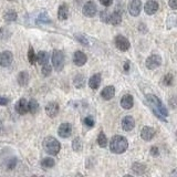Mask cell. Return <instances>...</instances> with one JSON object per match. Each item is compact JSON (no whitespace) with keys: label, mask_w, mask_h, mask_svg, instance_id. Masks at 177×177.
Instances as JSON below:
<instances>
[{"label":"cell","mask_w":177,"mask_h":177,"mask_svg":"<svg viewBox=\"0 0 177 177\" xmlns=\"http://www.w3.org/2000/svg\"><path fill=\"white\" fill-rule=\"evenodd\" d=\"M146 101L147 104L151 107V110L153 111V113L157 116L161 121L166 122V116H168V111L165 107V105L162 103L159 98L154 94H147L146 95Z\"/></svg>","instance_id":"6da1fadb"},{"label":"cell","mask_w":177,"mask_h":177,"mask_svg":"<svg viewBox=\"0 0 177 177\" xmlns=\"http://www.w3.org/2000/svg\"><path fill=\"white\" fill-rule=\"evenodd\" d=\"M129 147V142L122 135H115L111 138L110 142V151L114 154L124 153Z\"/></svg>","instance_id":"7a4b0ae2"},{"label":"cell","mask_w":177,"mask_h":177,"mask_svg":"<svg viewBox=\"0 0 177 177\" xmlns=\"http://www.w3.org/2000/svg\"><path fill=\"white\" fill-rule=\"evenodd\" d=\"M43 148L49 155L55 156L61 150V144L57 138L52 137V136H48L43 141Z\"/></svg>","instance_id":"3957f363"},{"label":"cell","mask_w":177,"mask_h":177,"mask_svg":"<svg viewBox=\"0 0 177 177\" xmlns=\"http://www.w3.org/2000/svg\"><path fill=\"white\" fill-rule=\"evenodd\" d=\"M52 64L55 71H61L64 67V54L60 50H54L52 53Z\"/></svg>","instance_id":"277c9868"},{"label":"cell","mask_w":177,"mask_h":177,"mask_svg":"<svg viewBox=\"0 0 177 177\" xmlns=\"http://www.w3.org/2000/svg\"><path fill=\"white\" fill-rule=\"evenodd\" d=\"M146 68L150 70H154L162 64V58L158 54H152L146 59Z\"/></svg>","instance_id":"5b68a950"},{"label":"cell","mask_w":177,"mask_h":177,"mask_svg":"<svg viewBox=\"0 0 177 177\" xmlns=\"http://www.w3.org/2000/svg\"><path fill=\"white\" fill-rule=\"evenodd\" d=\"M114 43L115 47L118 48V50H121V51H127L131 47L130 41L124 35H118L114 40Z\"/></svg>","instance_id":"8992f818"},{"label":"cell","mask_w":177,"mask_h":177,"mask_svg":"<svg viewBox=\"0 0 177 177\" xmlns=\"http://www.w3.org/2000/svg\"><path fill=\"white\" fill-rule=\"evenodd\" d=\"M83 15L87 17H94L96 15V11H98V8H96V4L93 2V1H87V4L83 6Z\"/></svg>","instance_id":"52a82bcc"},{"label":"cell","mask_w":177,"mask_h":177,"mask_svg":"<svg viewBox=\"0 0 177 177\" xmlns=\"http://www.w3.org/2000/svg\"><path fill=\"white\" fill-rule=\"evenodd\" d=\"M58 134L60 137L62 138H68L71 136L72 134V125L70 123H62L58 129Z\"/></svg>","instance_id":"ba28073f"},{"label":"cell","mask_w":177,"mask_h":177,"mask_svg":"<svg viewBox=\"0 0 177 177\" xmlns=\"http://www.w3.org/2000/svg\"><path fill=\"white\" fill-rule=\"evenodd\" d=\"M13 61V54L10 51H4L0 53V67H9Z\"/></svg>","instance_id":"9c48e42d"},{"label":"cell","mask_w":177,"mask_h":177,"mask_svg":"<svg viewBox=\"0 0 177 177\" xmlns=\"http://www.w3.org/2000/svg\"><path fill=\"white\" fill-rule=\"evenodd\" d=\"M142 10V2L141 0H132L129 4V12L133 17L140 16Z\"/></svg>","instance_id":"30bf717a"},{"label":"cell","mask_w":177,"mask_h":177,"mask_svg":"<svg viewBox=\"0 0 177 177\" xmlns=\"http://www.w3.org/2000/svg\"><path fill=\"white\" fill-rule=\"evenodd\" d=\"M60 106L57 102H50L48 103L46 106V113L49 118H55L59 113Z\"/></svg>","instance_id":"8fae6325"},{"label":"cell","mask_w":177,"mask_h":177,"mask_svg":"<svg viewBox=\"0 0 177 177\" xmlns=\"http://www.w3.org/2000/svg\"><path fill=\"white\" fill-rule=\"evenodd\" d=\"M155 134H156L155 129L151 127V126H144V127L142 129L141 137L143 138L144 141H151V140L155 136Z\"/></svg>","instance_id":"7c38bea8"},{"label":"cell","mask_w":177,"mask_h":177,"mask_svg":"<svg viewBox=\"0 0 177 177\" xmlns=\"http://www.w3.org/2000/svg\"><path fill=\"white\" fill-rule=\"evenodd\" d=\"M158 7L159 6H158L157 1H155V0H148L145 4V6H144V10H145L146 15L152 16V15H154L158 10Z\"/></svg>","instance_id":"4fadbf2b"},{"label":"cell","mask_w":177,"mask_h":177,"mask_svg":"<svg viewBox=\"0 0 177 177\" xmlns=\"http://www.w3.org/2000/svg\"><path fill=\"white\" fill-rule=\"evenodd\" d=\"M87 61V57L85 55V53H83L82 51H76L73 55V62L75 65L78 67H82L84 65Z\"/></svg>","instance_id":"5bb4252c"},{"label":"cell","mask_w":177,"mask_h":177,"mask_svg":"<svg viewBox=\"0 0 177 177\" xmlns=\"http://www.w3.org/2000/svg\"><path fill=\"white\" fill-rule=\"evenodd\" d=\"M135 127V121H134V118L130 115H127L125 118H123L122 120V129L126 132H129V131H132Z\"/></svg>","instance_id":"9a60e30c"},{"label":"cell","mask_w":177,"mask_h":177,"mask_svg":"<svg viewBox=\"0 0 177 177\" xmlns=\"http://www.w3.org/2000/svg\"><path fill=\"white\" fill-rule=\"evenodd\" d=\"M16 111L20 115H24L28 113V101L26 98H20L16 104Z\"/></svg>","instance_id":"2e32d148"},{"label":"cell","mask_w":177,"mask_h":177,"mask_svg":"<svg viewBox=\"0 0 177 177\" xmlns=\"http://www.w3.org/2000/svg\"><path fill=\"white\" fill-rule=\"evenodd\" d=\"M134 105V98L131 94H125L121 98V106L125 110H130Z\"/></svg>","instance_id":"e0dca14e"},{"label":"cell","mask_w":177,"mask_h":177,"mask_svg":"<svg viewBox=\"0 0 177 177\" xmlns=\"http://www.w3.org/2000/svg\"><path fill=\"white\" fill-rule=\"evenodd\" d=\"M115 95V87L113 85H109V87H105L101 92V96H102L104 100L109 101L112 98H114Z\"/></svg>","instance_id":"ac0fdd59"},{"label":"cell","mask_w":177,"mask_h":177,"mask_svg":"<svg viewBox=\"0 0 177 177\" xmlns=\"http://www.w3.org/2000/svg\"><path fill=\"white\" fill-rule=\"evenodd\" d=\"M100 84H101V74L100 73H95L89 80V87L91 89H93V90H96V89H98Z\"/></svg>","instance_id":"d6986e66"},{"label":"cell","mask_w":177,"mask_h":177,"mask_svg":"<svg viewBox=\"0 0 177 177\" xmlns=\"http://www.w3.org/2000/svg\"><path fill=\"white\" fill-rule=\"evenodd\" d=\"M68 17H69V7H68V4H61L59 9H58V18H59V20H67Z\"/></svg>","instance_id":"ffe728a7"},{"label":"cell","mask_w":177,"mask_h":177,"mask_svg":"<svg viewBox=\"0 0 177 177\" xmlns=\"http://www.w3.org/2000/svg\"><path fill=\"white\" fill-rule=\"evenodd\" d=\"M29 79H30V76H29V73L26 72V71H21L19 74H18V83H19V85L21 87H26L28 83H29Z\"/></svg>","instance_id":"44dd1931"},{"label":"cell","mask_w":177,"mask_h":177,"mask_svg":"<svg viewBox=\"0 0 177 177\" xmlns=\"http://www.w3.org/2000/svg\"><path fill=\"white\" fill-rule=\"evenodd\" d=\"M132 169L133 172H135L138 175H144L147 170V167H146L145 164H142V163H134L132 165Z\"/></svg>","instance_id":"7402d4cb"},{"label":"cell","mask_w":177,"mask_h":177,"mask_svg":"<svg viewBox=\"0 0 177 177\" xmlns=\"http://www.w3.org/2000/svg\"><path fill=\"white\" fill-rule=\"evenodd\" d=\"M122 21V16L118 11H114L112 15H110V18H109V22L113 26H118V24H121Z\"/></svg>","instance_id":"603a6c76"},{"label":"cell","mask_w":177,"mask_h":177,"mask_svg":"<svg viewBox=\"0 0 177 177\" xmlns=\"http://www.w3.org/2000/svg\"><path fill=\"white\" fill-rule=\"evenodd\" d=\"M55 165V161L52 157H46L41 161V167L43 169L52 168Z\"/></svg>","instance_id":"cb8c5ba5"},{"label":"cell","mask_w":177,"mask_h":177,"mask_svg":"<svg viewBox=\"0 0 177 177\" xmlns=\"http://www.w3.org/2000/svg\"><path fill=\"white\" fill-rule=\"evenodd\" d=\"M48 60H49V57H48V53L44 51H40L38 52L37 54V62L41 64V65H44L48 63Z\"/></svg>","instance_id":"d4e9b609"},{"label":"cell","mask_w":177,"mask_h":177,"mask_svg":"<svg viewBox=\"0 0 177 177\" xmlns=\"http://www.w3.org/2000/svg\"><path fill=\"white\" fill-rule=\"evenodd\" d=\"M39 110V103L37 102L35 100H30L28 102V111L31 113V114H35Z\"/></svg>","instance_id":"484cf974"},{"label":"cell","mask_w":177,"mask_h":177,"mask_svg":"<svg viewBox=\"0 0 177 177\" xmlns=\"http://www.w3.org/2000/svg\"><path fill=\"white\" fill-rule=\"evenodd\" d=\"M17 12L15 10H7L4 12V18L6 21H16L17 20Z\"/></svg>","instance_id":"4316f807"},{"label":"cell","mask_w":177,"mask_h":177,"mask_svg":"<svg viewBox=\"0 0 177 177\" xmlns=\"http://www.w3.org/2000/svg\"><path fill=\"white\" fill-rule=\"evenodd\" d=\"M73 83H74V85L78 89H80V87H84V83H85V79H84V76H83L82 74H78L74 78V80H73Z\"/></svg>","instance_id":"83f0119b"},{"label":"cell","mask_w":177,"mask_h":177,"mask_svg":"<svg viewBox=\"0 0 177 177\" xmlns=\"http://www.w3.org/2000/svg\"><path fill=\"white\" fill-rule=\"evenodd\" d=\"M98 144L100 145V147H106V145H107V137H106V135L103 132H101V133L98 134Z\"/></svg>","instance_id":"f1b7e54d"},{"label":"cell","mask_w":177,"mask_h":177,"mask_svg":"<svg viewBox=\"0 0 177 177\" xmlns=\"http://www.w3.org/2000/svg\"><path fill=\"white\" fill-rule=\"evenodd\" d=\"M28 60L31 64H35L37 62V54L35 53V50L33 48L30 47L29 48V51H28Z\"/></svg>","instance_id":"f546056e"},{"label":"cell","mask_w":177,"mask_h":177,"mask_svg":"<svg viewBox=\"0 0 177 177\" xmlns=\"http://www.w3.org/2000/svg\"><path fill=\"white\" fill-rule=\"evenodd\" d=\"M72 148L75 152H80V151L82 150V143H81L80 137H75L73 140V142H72Z\"/></svg>","instance_id":"4dcf8cb0"},{"label":"cell","mask_w":177,"mask_h":177,"mask_svg":"<svg viewBox=\"0 0 177 177\" xmlns=\"http://www.w3.org/2000/svg\"><path fill=\"white\" fill-rule=\"evenodd\" d=\"M173 80H174L173 74H172V73H167V74L163 78V83H164L165 85H167V87H169V85L173 84Z\"/></svg>","instance_id":"1f68e13d"},{"label":"cell","mask_w":177,"mask_h":177,"mask_svg":"<svg viewBox=\"0 0 177 177\" xmlns=\"http://www.w3.org/2000/svg\"><path fill=\"white\" fill-rule=\"evenodd\" d=\"M41 72H42V74L44 75V76H49V75L51 74L52 72V68L50 64H44L43 67H42V70H41Z\"/></svg>","instance_id":"d6a6232c"},{"label":"cell","mask_w":177,"mask_h":177,"mask_svg":"<svg viewBox=\"0 0 177 177\" xmlns=\"http://www.w3.org/2000/svg\"><path fill=\"white\" fill-rule=\"evenodd\" d=\"M75 39L78 40L80 43H82L83 46H89V41L83 35H75Z\"/></svg>","instance_id":"836d02e7"},{"label":"cell","mask_w":177,"mask_h":177,"mask_svg":"<svg viewBox=\"0 0 177 177\" xmlns=\"http://www.w3.org/2000/svg\"><path fill=\"white\" fill-rule=\"evenodd\" d=\"M83 123L87 126V127H93L94 126V121H93V118H90V116H87L83 120Z\"/></svg>","instance_id":"e575fe53"},{"label":"cell","mask_w":177,"mask_h":177,"mask_svg":"<svg viewBox=\"0 0 177 177\" xmlns=\"http://www.w3.org/2000/svg\"><path fill=\"white\" fill-rule=\"evenodd\" d=\"M109 18H110V15H109L107 10H104V11L101 12V19H102V21L109 22Z\"/></svg>","instance_id":"d590c367"},{"label":"cell","mask_w":177,"mask_h":177,"mask_svg":"<svg viewBox=\"0 0 177 177\" xmlns=\"http://www.w3.org/2000/svg\"><path fill=\"white\" fill-rule=\"evenodd\" d=\"M151 155L154 156V157H157L158 155H159V150H158V147H156V146H152V148H151Z\"/></svg>","instance_id":"8d00e7d4"},{"label":"cell","mask_w":177,"mask_h":177,"mask_svg":"<svg viewBox=\"0 0 177 177\" xmlns=\"http://www.w3.org/2000/svg\"><path fill=\"white\" fill-rule=\"evenodd\" d=\"M17 164V159L16 157H12V159H10L8 163V168L9 169H13L15 168V166H16Z\"/></svg>","instance_id":"74e56055"},{"label":"cell","mask_w":177,"mask_h":177,"mask_svg":"<svg viewBox=\"0 0 177 177\" xmlns=\"http://www.w3.org/2000/svg\"><path fill=\"white\" fill-rule=\"evenodd\" d=\"M169 7L174 10H177V0H168Z\"/></svg>","instance_id":"f35d334b"},{"label":"cell","mask_w":177,"mask_h":177,"mask_svg":"<svg viewBox=\"0 0 177 177\" xmlns=\"http://www.w3.org/2000/svg\"><path fill=\"white\" fill-rule=\"evenodd\" d=\"M9 103V100L7 98H4V96H0V105H7Z\"/></svg>","instance_id":"ab89813d"},{"label":"cell","mask_w":177,"mask_h":177,"mask_svg":"<svg viewBox=\"0 0 177 177\" xmlns=\"http://www.w3.org/2000/svg\"><path fill=\"white\" fill-rule=\"evenodd\" d=\"M100 2H101L103 6H105V7H109V6H111V4H112L113 0H100Z\"/></svg>","instance_id":"60d3db41"},{"label":"cell","mask_w":177,"mask_h":177,"mask_svg":"<svg viewBox=\"0 0 177 177\" xmlns=\"http://www.w3.org/2000/svg\"><path fill=\"white\" fill-rule=\"evenodd\" d=\"M169 177H177V168L170 172V174H169Z\"/></svg>","instance_id":"b9f144b4"},{"label":"cell","mask_w":177,"mask_h":177,"mask_svg":"<svg viewBox=\"0 0 177 177\" xmlns=\"http://www.w3.org/2000/svg\"><path fill=\"white\" fill-rule=\"evenodd\" d=\"M129 69H130V62H125V64H124V70L129 71Z\"/></svg>","instance_id":"7bdbcfd3"},{"label":"cell","mask_w":177,"mask_h":177,"mask_svg":"<svg viewBox=\"0 0 177 177\" xmlns=\"http://www.w3.org/2000/svg\"><path fill=\"white\" fill-rule=\"evenodd\" d=\"M1 129H2V123H1V121H0V131H1Z\"/></svg>","instance_id":"ee69618b"},{"label":"cell","mask_w":177,"mask_h":177,"mask_svg":"<svg viewBox=\"0 0 177 177\" xmlns=\"http://www.w3.org/2000/svg\"><path fill=\"white\" fill-rule=\"evenodd\" d=\"M124 177H133V176H132V175H125Z\"/></svg>","instance_id":"f6af8a7d"},{"label":"cell","mask_w":177,"mask_h":177,"mask_svg":"<svg viewBox=\"0 0 177 177\" xmlns=\"http://www.w3.org/2000/svg\"><path fill=\"white\" fill-rule=\"evenodd\" d=\"M31 177H37V176H35V175H32V176Z\"/></svg>","instance_id":"bcb514c9"},{"label":"cell","mask_w":177,"mask_h":177,"mask_svg":"<svg viewBox=\"0 0 177 177\" xmlns=\"http://www.w3.org/2000/svg\"><path fill=\"white\" fill-rule=\"evenodd\" d=\"M176 24H177V22H176Z\"/></svg>","instance_id":"7dc6e473"},{"label":"cell","mask_w":177,"mask_h":177,"mask_svg":"<svg viewBox=\"0 0 177 177\" xmlns=\"http://www.w3.org/2000/svg\"><path fill=\"white\" fill-rule=\"evenodd\" d=\"M10 1H11V0H10Z\"/></svg>","instance_id":"c3c4849f"}]
</instances>
